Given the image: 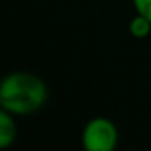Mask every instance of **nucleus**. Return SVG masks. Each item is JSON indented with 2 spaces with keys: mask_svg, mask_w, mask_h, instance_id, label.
<instances>
[{
  "mask_svg": "<svg viewBox=\"0 0 151 151\" xmlns=\"http://www.w3.org/2000/svg\"><path fill=\"white\" fill-rule=\"evenodd\" d=\"M47 99L46 83L29 72L8 73L0 83V107L13 115H31Z\"/></svg>",
  "mask_w": 151,
  "mask_h": 151,
  "instance_id": "nucleus-1",
  "label": "nucleus"
},
{
  "mask_svg": "<svg viewBox=\"0 0 151 151\" xmlns=\"http://www.w3.org/2000/svg\"><path fill=\"white\" fill-rule=\"evenodd\" d=\"M81 143L86 151H114L119 143V130L109 119L94 117L83 128Z\"/></svg>",
  "mask_w": 151,
  "mask_h": 151,
  "instance_id": "nucleus-2",
  "label": "nucleus"
},
{
  "mask_svg": "<svg viewBox=\"0 0 151 151\" xmlns=\"http://www.w3.org/2000/svg\"><path fill=\"white\" fill-rule=\"evenodd\" d=\"M15 115L8 111L0 112V148L5 150L8 148L17 138V124H15Z\"/></svg>",
  "mask_w": 151,
  "mask_h": 151,
  "instance_id": "nucleus-3",
  "label": "nucleus"
},
{
  "mask_svg": "<svg viewBox=\"0 0 151 151\" xmlns=\"http://www.w3.org/2000/svg\"><path fill=\"white\" fill-rule=\"evenodd\" d=\"M128 31L137 39H145L151 34V21L137 13L128 23Z\"/></svg>",
  "mask_w": 151,
  "mask_h": 151,
  "instance_id": "nucleus-4",
  "label": "nucleus"
},
{
  "mask_svg": "<svg viewBox=\"0 0 151 151\" xmlns=\"http://www.w3.org/2000/svg\"><path fill=\"white\" fill-rule=\"evenodd\" d=\"M135 12L151 21V0H132Z\"/></svg>",
  "mask_w": 151,
  "mask_h": 151,
  "instance_id": "nucleus-5",
  "label": "nucleus"
}]
</instances>
